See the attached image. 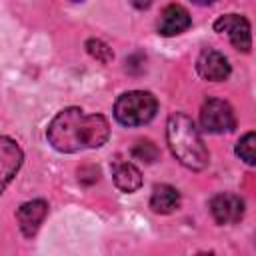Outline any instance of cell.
<instances>
[{"label":"cell","mask_w":256,"mask_h":256,"mask_svg":"<svg viewBox=\"0 0 256 256\" xmlns=\"http://www.w3.org/2000/svg\"><path fill=\"white\" fill-rule=\"evenodd\" d=\"M46 138L52 148L64 154L84 148H100L110 138V124L102 114H84L82 108L70 106L50 120Z\"/></svg>","instance_id":"1"},{"label":"cell","mask_w":256,"mask_h":256,"mask_svg":"<svg viewBox=\"0 0 256 256\" xmlns=\"http://www.w3.org/2000/svg\"><path fill=\"white\" fill-rule=\"evenodd\" d=\"M166 140L168 148L174 154V158L190 168V170H204L210 162L208 148L190 116L184 112H174L170 114L166 122Z\"/></svg>","instance_id":"2"},{"label":"cell","mask_w":256,"mask_h":256,"mask_svg":"<svg viewBox=\"0 0 256 256\" xmlns=\"http://www.w3.org/2000/svg\"><path fill=\"white\" fill-rule=\"evenodd\" d=\"M158 112V100L152 92L130 90L118 96L114 104V118L122 126H144Z\"/></svg>","instance_id":"3"},{"label":"cell","mask_w":256,"mask_h":256,"mask_svg":"<svg viewBox=\"0 0 256 256\" xmlns=\"http://www.w3.org/2000/svg\"><path fill=\"white\" fill-rule=\"evenodd\" d=\"M200 124L210 134H224L236 128V114L226 100L208 98L200 108Z\"/></svg>","instance_id":"4"},{"label":"cell","mask_w":256,"mask_h":256,"mask_svg":"<svg viewBox=\"0 0 256 256\" xmlns=\"http://www.w3.org/2000/svg\"><path fill=\"white\" fill-rule=\"evenodd\" d=\"M214 30L218 34H226L236 50L250 52L252 48V34L250 22L242 14H222L214 22Z\"/></svg>","instance_id":"5"},{"label":"cell","mask_w":256,"mask_h":256,"mask_svg":"<svg viewBox=\"0 0 256 256\" xmlns=\"http://www.w3.org/2000/svg\"><path fill=\"white\" fill-rule=\"evenodd\" d=\"M230 62L228 58L214 50V48H204L196 60V72L200 78L208 80V82H222L230 76Z\"/></svg>","instance_id":"6"},{"label":"cell","mask_w":256,"mask_h":256,"mask_svg":"<svg viewBox=\"0 0 256 256\" xmlns=\"http://www.w3.org/2000/svg\"><path fill=\"white\" fill-rule=\"evenodd\" d=\"M210 214L218 224H236L244 216V200L232 192H220L210 200Z\"/></svg>","instance_id":"7"},{"label":"cell","mask_w":256,"mask_h":256,"mask_svg":"<svg viewBox=\"0 0 256 256\" xmlns=\"http://www.w3.org/2000/svg\"><path fill=\"white\" fill-rule=\"evenodd\" d=\"M22 160H24V154L18 142L8 136H0V194L18 174Z\"/></svg>","instance_id":"8"},{"label":"cell","mask_w":256,"mask_h":256,"mask_svg":"<svg viewBox=\"0 0 256 256\" xmlns=\"http://www.w3.org/2000/svg\"><path fill=\"white\" fill-rule=\"evenodd\" d=\"M190 26H192L190 12L182 4L164 6V10L160 12V18H158V24H156L160 36H176V34L186 32Z\"/></svg>","instance_id":"9"},{"label":"cell","mask_w":256,"mask_h":256,"mask_svg":"<svg viewBox=\"0 0 256 256\" xmlns=\"http://www.w3.org/2000/svg\"><path fill=\"white\" fill-rule=\"evenodd\" d=\"M46 214H48V204H46L44 200L36 198V200L24 202V204L16 210V220H18V226H20L22 234H24L26 238H32V236L38 232V228L42 226Z\"/></svg>","instance_id":"10"},{"label":"cell","mask_w":256,"mask_h":256,"mask_svg":"<svg viewBox=\"0 0 256 256\" xmlns=\"http://www.w3.org/2000/svg\"><path fill=\"white\" fill-rule=\"evenodd\" d=\"M180 206V192L170 184H156L150 196V208L156 214H170Z\"/></svg>","instance_id":"11"},{"label":"cell","mask_w":256,"mask_h":256,"mask_svg":"<svg viewBox=\"0 0 256 256\" xmlns=\"http://www.w3.org/2000/svg\"><path fill=\"white\" fill-rule=\"evenodd\" d=\"M112 178L118 190L130 194L142 186V172L132 162H116L112 168Z\"/></svg>","instance_id":"12"},{"label":"cell","mask_w":256,"mask_h":256,"mask_svg":"<svg viewBox=\"0 0 256 256\" xmlns=\"http://www.w3.org/2000/svg\"><path fill=\"white\" fill-rule=\"evenodd\" d=\"M234 152H236V156H238L240 160H244L246 164L254 166V164H256V134H254V132H246V134L238 140Z\"/></svg>","instance_id":"13"},{"label":"cell","mask_w":256,"mask_h":256,"mask_svg":"<svg viewBox=\"0 0 256 256\" xmlns=\"http://www.w3.org/2000/svg\"><path fill=\"white\" fill-rule=\"evenodd\" d=\"M132 158H136V160H140V162H146V164H152V162H156L158 158H160V150H158V146L152 142V140H148V138H144V140H138L134 146H132Z\"/></svg>","instance_id":"14"},{"label":"cell","mask_w":256,"mask_h":256,"mask_svg":"<svg viewBox=\"0 0 256 256\" xmlns=\"http://www.w3.org/2000/svg\"><path fill=\"white\" fill-rule=\"evenodd\" d=\"M86 52H88L92 58H96L98 62H102V64H108V62H112V58H114L112 48H110L106 42L98 40V38L86 40Z\"/></svg>","instance_id":"15"},{"label":"cell","mask_w":256,"mask_h":256,"mask_svg":"<svg viewBox=\"0 0 256 256\" xmlns=\"http://www.w3.org/2000/svg\"><path fill=\"white\" fill-rule=\"evenodd\" d=\"M98 178H100L98 166H82V168H78V180H80L82 184L90 186V184L98 182Z\"/></svg>","instance_id":"16"},{"label":"cell","mask_w":256,"mask_h":256,"mask_svg":"<svg viewBox=\"0 0 256 256\" xmlns=\"http://www.w3.org/2000/svg\"><path fill=\"white\" fill-rule=\"evenodd\" d=\"M196 256H214V252H198Z\"/></svg>","instance_id":"17"}]
</instances>
